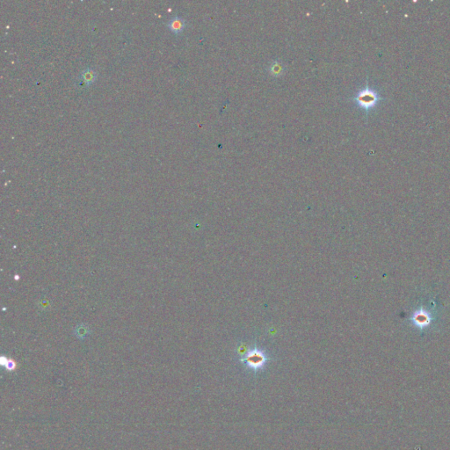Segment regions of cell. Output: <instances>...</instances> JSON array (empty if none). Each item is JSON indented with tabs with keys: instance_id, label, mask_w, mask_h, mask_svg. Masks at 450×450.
<instances>
[{
	"instance_id": "3957f363",
	"label": "cell",
	"mask_w": 450,
	"mask_h": 450,
	"mask_svg": "<svg viewBox=\"0 0 450 450\" xmlns=\"http://www.w3.org/2000/svg\"><path fill=\"white\" fill-rule=\"evenodd\" d=\"M186 25H187V22L183 18L179 16H174L173 18H172L170 21H168L167 26L173 34L179 35V34H181L184 31V29L186 28Z\"/></svg>"
},
{
	"instance_id": "5b68a950",
	"label": "cell",
	"mask_w": 450,
	"mask_h": 450,
	"mask_svg": "<svg viewBox=\"0 0 450 450\" xmlns=\"http://www.w3.org/2000/svg\"><path fill=\"white\" fill-rule=\"evenodd\" d=\"M79 78L82 79L83 84L92 85L97 79V72L93 69H86L82 71Z\"/></svg>"
},
{
	"instance_id": "277c9868",
	"label": "cell",
	"mask_w": 450,
	"mask_h": 450,
	"mask_svg": "<svg viewBox=\"0 0 450 450\" xmlns=\"http://www.w3.org/2000/svg\"><path fill=\"white\" fill-rule=\"evenodd\" d=\"M285 71V66L280 61H274L269 65L268 67V72L273 76V77H280Z\"/></svg>"
},
{
	"instance_id": "6da1fadb",
	"label": "cell",
	"mask_w": 450,
	"mask_h": 450,
	"mask_svg": "<svg viewBox=\"0 0 450 450\" xmlns=\"http://www.w3.org/2000/svg\"><path fill=\"white\" fill-rule=\"evenodd\" d=\"M384 100L385 99L381 97V94H379V92L376 88L369 85L368 80H367L365 86L358 90L356 94L351 98V101L359 108L365 111L367 117H368L369 112L375 109L377 105L380 104V102Z\"/></svg>"
},
{
	"instance_id": "7a4b0ae2",
	"label": "cell",
	"mask_w": 450,
	"mask_h": 450,
	"mask_svg": "<svg viewBox=\"0 0 450 450\" xmlns=\"http://www.w3.org/2000/svg\"><path fill=\"white\" fill-rule=\"evenodd\" d=\"M243 361L248 367L257 370L261 369L265 365L267 361V357L261 351L255 349L249 352L243 358Z\"/></svg>"
}]
</instances>
